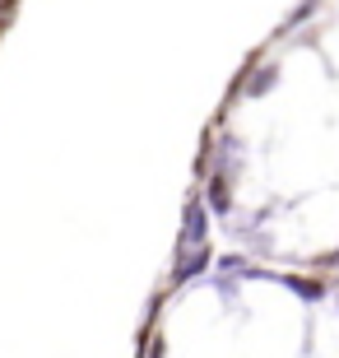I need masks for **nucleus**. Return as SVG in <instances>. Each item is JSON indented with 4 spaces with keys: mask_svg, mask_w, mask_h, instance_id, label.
Here are the masks:
<instances>
[{
    "mask_svg": "<svg viewBox=\"0 0 339 358\" xmlns=\"http://www.w3.org/2000/svg\"><path fill=\"white\" fill-rule=\"evenodd\" d=\"M186 233H182V238H186V247H205V238H209V233H205V228H209V210H205V200H200V196H191V205H186Z\"/></svg>",
    "mask_w": 339,
    "mask_h": 358,
    "instance_id": "1",
    "label": "nucleus"
},
{
    "mask_svg": "<svg viewBox=\"0 0 339 358\" xmlns=\"http://www.w3.org/2000/svg\"><path fill=\"white\" fill-rule=\"evenodd\" d=\"M228 191H233V182H228V177H214V191H209V205H214L219 214H228V210H233V196H228Z\"/></svg>",
    "mask_w": 339,
    "mask_h": 358,
    "instance_id": "2",
    "label": "nucleus"
},
{
    "mask_svg": "<svg viewBox=\"0 0 339 358\" xmlns=\"http://www.w3.org/2000/svg\"><path fill=\"white\" fill-rule=\"evenodd\" d=\"M284 284H288L293 293H298V298H307V303H321V284H316V279H298V275H288Z\"/></svg>",
    "mask_w": 339,
    "mask_h": 358,
    "instance_id": "3",
    "label": "nucleus"
},
{
    "mask_svg": "<svg viewBox=\"0 0 339 358\" xmlns=\"http://www.w3.org/2000/svg\"><path fill=\"white\" fill-rule=\"evenodd\" d=\"M205 261H209L205 247H196V252H191V256L182 261V266H177V284H182V279H191V275H200V270H205Z\"/></svg>",
    "mask_w": 339,
    "mask_h": 358,
    "instance_id": "4",
    "label": "nucleus"
},
{
    "mask_svg": "<svg viewBox=\"0 0 339 358\" xmlns=\"http://www.w3.org/2000/svg\"><path fill=\"white\" fill-rule=\"evenodd\" d=\"M274 80H279V70H274V66L256 70V75H251V84H247V93H270V89H274Z\"/></svg>",
    "mask_w": 339,
    "mask_h": 358,
    "instance_id": "5",
    "label": "nucleus"
}]
</instances>
